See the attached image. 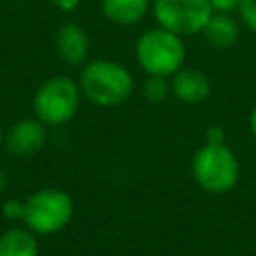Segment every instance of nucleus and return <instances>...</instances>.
<instances>
[{
	"label": "nucleus",
	"mask_w": 256,
	"mask_h": 256,
	"mask_svg": "<svg viewBox=\"0 0 256 256\" xmlns=\"http://www.w3.org/2000/svg\"><path fill=\"white\" fill-rule=\"evenodd\" d=\"M80 92L96 106L112 108L124 104L134 92L132 74L114 60L88 62L80 74Z\"/></svg>",
	"instance_id": "f257e3e1"
},
{
	"label": "nucleus",
	"mask_w": 256,
	"mask_h": 256,
	"mask_svg": "<svg viewBox=\"0 0 256 256\" xmlns=\"http://www.w3.org/2000/svg\"><path fill=\"white\" fill-rule=\"evenodd\" d=\"M192 176L202 190L226 194L236 186L240 176L236 154L224 142H206L192 158Z\"/></svg>",
	"instance_id": "f03ea898"
},
{
	"label": "nucleus",
	"mask_w": 256,
	"mask_h": 256,
	"mask_svg": "<svg viewBox=\"0 0 256 256\" xmlns=\"http://www.w3.org/2000/svg\"><path fill=\"white\" fill-rule=\"evenodd\" d=\"M186 58V48L180 36L164 28L146 30L136 42V60L148 76L170 78L176 74Z\"/></svg>",
	"instance_id": "7ed1b4c3"
},
{
	"label": "nucleus",
	"mask_w": 256,
	"mask_h": 256,
	"mask_svg": "<svg viewBox=\"0 0 256 256\" xmlns=\"http://www.w3.org/2000/svg\"><path fill=\"white\" fill-rule=\"evenodd\" d=\"M74 214V202L68 192L42 188L24 202V222L28 230L40 236L60 232Z\"/></svg>",
	"instance_id": "20e7f679"
},
{
	"label": "nucleus",
	"mask_w": 256,
	"mask_h": 256,
	"mask_svg": "<svg viewBox=\"0 0 256 256\" xmlns=\"http://www.w3.org/2000/svg\"><path fill=\"white\" fill-rule=\"evenodd\" d=\"M80 102V86L68 76L48 78L34 94V112L42 124L60 126L72 120Z\"/></svg>",
	"instance_id": "39448f33"
},
{
	"label": "nucleus",
	"mask_w": 256,
	"mask_h": 256,
	"mask_svg": "<svg viewBox=\"0 0 256 256\" xmlns=\"http://www.w3.org/2000/svg\"><path fill=\"white\" fill-rule=\"evenodd\" d=\"M150 8L158 26L180 38L200 34L214 14L208 0H152Z\"/></svg>",
	"instance_id": "423d86ee"
},
{
	"label": "nucleus",
	"mask_w": 256,
	"mask_h": 256,
	"mask_svg": "<svg viewBox=\"0 0 256 256\" xmlns=\"http://www.w3.org/2000/svg\"><path fill=\"white\" fill-rule=\"evenodd\" d=\"M44 142H46V130L40 120H20L10 128L6 136V148L10 150V154L18 158L34 156L36 152L42 150Z\"/></svg>",
	"instance_id": "0eeeda50"
},
{
	"label": "nucleus",
	"mask_w": 256,
	"mask_h": 256,
	"mask_svg": "<svg viewBox=\"0 0 256 256\" xmlns=\"http://www.w3.org/2000/svg\"><path fill=\"white\" fill-rule=\"evenodd\" d=\"M170 92L184 104H200L210 96V80L198 68H180L170 76Z\"/></svg>",
	"instance_id": "6e6552de"
},
{
	"label": "nucleus",
	"mask_w": 256,
	"mask_h": 256,
	"mask_svg": "<svg viewBox=\"0 0 256 256\" xmlns=\"http://www.w3.org/2000/svg\"><path fill=\"white\" fill-rule=\"evenodd\" d=\"M88 50H90V40L82 26H78L74 22L60 26V30L56 34V52L66 64L80 66L86 60Z\"/></svg>",
	"instance_id": "1a4fd4ad"
},
{
	"label": "nucleus",
	"mask_w": 256,
	"mask_h": 256,
	"mask_svg": "<svg viewBox=\"0 0 256 256\" xmlns=\"http://www.w3.org/2000/svg\"><path fill=\"white\" fill-rule=\"evenodd\" d=\"M200 34L204 36V40L210 46H214L218 50H226V48H232L238 42L240 28H238V22L230 14H226V12H214Z\"/></svg>",
	"instance_id": "9d476101"
},
{
	"label": "nucleus",
	"mask_w": 256,
	"mask_h": 256,
	"mask_svg": "<svg viewBox=\"0 0 256 256\" xmlns=\"http://www.w3.org/2000/svg\"><path fill=\"white\" fill-rule=\"evenodd\" d=\"M150 6H152V0H102L104 16L110 22L120 26L140 22L146 16Z\"/></svg>",
	"instance_id": "9b49d317"
},
{
	"label": "nucleus",
	"mask_w": 256,
	"mask_h": 256,
	"mask_svg": "<svg viewBox=\"0 0 256 256\" xmlns=\"http://www.w3.org/2000/svg\"><path fill=\"white\" fill-rule=\"evenodd\" d=\"M0 256H38V240L32 230L10 228L0 236Z\"/></svg>",
	"instance_id": "f8f14e48"
},
{
	"label": "nucleus",
	"mask_w": 256,
	"mask_h": 256,
	"mask_svg": "<svg viewBox=\"0 0 256 256\" xmlns=\"http://www.w3.org/2000/svg\"><path fill=\"white\" fill-rule=\"evenodd\" d=\"M142 94L148 102H164L166 96L170 94V82L162 76H148L142 84Z\"/></svg>",
	"instance_id": "ddd939ff"
},
{
	"label": "nucleus",
	"mask_w": 256,
	"mask_h": 256,
	"mask_svg": "<svg viewBox=\"0 0 256 256\" xmlns=\"http://www.w3.org/2000/svg\"><path fill=\"white\" fill-rule=\"evenodd\" d=\"M238 10H240V18L246 24V28L256 32V0H242Z\"/></svg>",
	"instance_id": "4468645a"
},
{
	"label": "nucleus",
	"mask_w": 256,
	"mask_h": 256,
	"mask_svg": "<svg viewBox=\"0 0 256 256\" xmlns=\"http://www.w3.org/2000/svg\"><path fill=\"white\" fill-rule=\"evenodd\" d=\"M2 214L8 220H24V202L10 198L2 204Z\"/></svg>",
	"instance_id": "2eb2a0df"
},
{
	"label": "nucleus",
	"mask_w": 256,
	"mask_h": 256,
	"mask_svg": "<svg viewBox=\"0 0 256 256\" xmlns=\"http://www.w3.org/2000/svg\"><path fill=\"white\" fill-rule=\"evenodd\" d=\"M208 2H210L214 12H226V14L238 10L242 4V0H208Z\"/></svg>",
	"instance_id": "dca6fc26"
},
{
	"label": "nucleus",
	"mask_w": 256,
	"mask_h": 256,
	"mask_svg": "<svg viewBox=\"0 0 256 256\" xmlns=\"http://www.w3.org/2000/svg\"><path fill=\"white\" fill-rule=\"evenodd\" d=\"M206 142H224V134L220 126H210L206 130Z\"/></svg>",
	"instance_id": "f3484780"
},
{
	"label": "nucleus",
	"mask_w": 256,
	"mask_h": 256,
	"mask_svg": "<svg viewBox=\"0 0 256 256\" xmlns=\"http://www.w3.org/2000/svg\"><path fill=\"white\" fill-rule=\"evenodd\" d=\"M56 8H60V10H64V12H70V10H74L78 4H80V0H50Z\"/></svg>",
	"instance_id": "a211bd4d"
},
{
	"label": "nucleus",
	"mask_w": 256,
	"mask_h": 256,
	"mask_svg": "<svg viewBox=\"0 0 256 256\" xmlns=\"http://www.w3.org/2000/svg\"><path fill=\"white\" fill-rule=\"evenodd\" d=\"M248 126H250V132H252V136L256 138V106L252 108V112H250V120H248Z\"/></svg>",
	"instance_id": "6ab92c4d"
},
{
	"label": "nucleus",
	"mask_w": 256,
	"mask_h": 256,
	"mask_svg": "<svg viewBox=\"0 0 256 256\" xmlns=\"http://www.w3.org/2000/svg\"><path fill=\"white\" fill-rule=\"evenodd\" d=\"M4 186H6V178H4V172L0 170V194H2V190H4Z\"/></svg>",
	"instance_id": "aec40b11"
},
{
	"label": "nucleus",
	"mask_w": 256,
	"mask_h": 256,
	"mask_svg": "<svg viewBox=\"0 0 256 256\" xmlns=\"http://www.w3.org/2000/svg\"><path fill=\"white\" fill-rule=\"evenodd\" d=\"M0 146H2V130H0Z\"/></svg>",
	"instance_id": "412c9836"
}]
</instances>
